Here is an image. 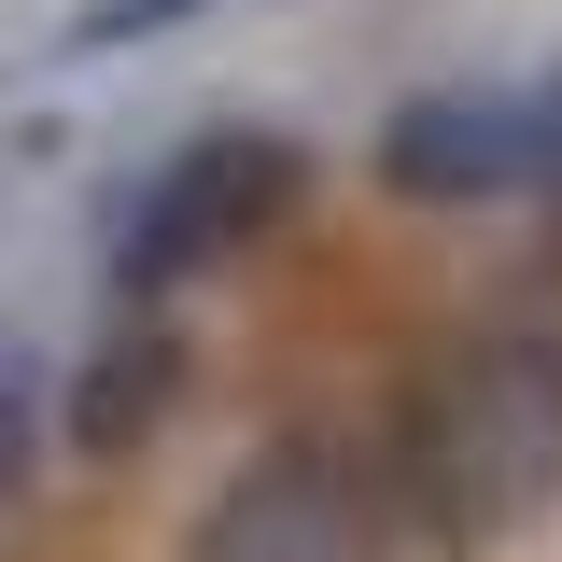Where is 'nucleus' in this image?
Masks as SVG:
<instances>
[{
  "label": "nucleus",
  "instance_id": "nucleus-1",
  "mask_svg": "<svg viewBox=\"0 0 562 562\" xmlns=\"http://www.w3.org/2000/svg\"><path fill=\"white\" fill-rule=\"evenodd\" d=\"M394 506L464 562L562 506V338L549 324H464V338L422 351Z\"/></svg>",
  "mask_w": 562,
  "mask_h": 562
},
{
  "label": "nucleus",
  "instance_id": "nucleus-2",
  "mask_svg": "<svg viewBox=\"0 0 562 562\" xmlns=\"http://www.w3.org/2000/svg\"><path fill=\"white\" fill-rule=\"evenodd\" d=\"M295 198H310V140H281V127H198V140H169V155L127 183V211H113L99 295H113V310H169L183 281L239 268Z\"/></svg>",
  "mask_w": 562,
  "mask_h": 562
},
{
  "label": "nucleus",
  "instance_id": "nucleus-3",
  "mask_svg": "<svg viewBox=\"0 0 562 562\" xmlns=\"http://www.w3.org/2000/svg\"><path fill=\"white\" fill-rule=\"evenodd\" d=\"M394 549H408L394 479H380L351 436H324V422L254 436V450L198 492V520H183V562H394Z\"/></svg>",
  "mask_w": 562,
  "mask_h": 562
},
{
  "label": "nucleus",
  "instance_id": "nucleus-4",
  "mask_svg": "<svg viewBox=\"0 0 562 562\" xmlns=\"http://www.w3.org/2000/svg\"><path fill=\"white\" fill-rule=\"evenodd\" d=\"M366 183L408 211H492L520 198V85H408L380 140H366Z\"/></svg>",
  "mask_w": 562,
  "mask_h": 562
},
{
  "label": "nucleus",
  "instance_id": "nucleus-5",
  "mask_svg": "<svg viewBox=\"0 0 562 562\" xmlns=\"http://www.w3.org/2000/svg\"><path fill=\"white\" fill-rule=\"evenodd\" d=\"M169 408H183V324H169V310H113V324L85 338V366L43 394V422H57L85 464L155 450V422H169Z\"/></svg>",
  "mask_w": 562,
  "mask_h": 562
},
{
  "label": "nucleus",
  "instance_id": "nucleus-6",
  "mask_svg": "<svg viewBox=\"0 0 562 562\" xmlns=\"http://www.w3.org/2000/svg\"><path fill=\"white\" fill-rule=\"evenodd\" d=\"M29 464H43V366L29 338H0V520L29 506Z\"/></svg>",
  "mask_w": 562,
  "mask_h": 562
},
{
  "label": "nucleus",
  "instance_id": "nucleus-7",
  "mask_svg": "<svg viewBox=\"0 0 562 562\" xmlns=\"http://www.w3.org/2000/svg\"><path fill=\"white\" fill-rule=\"evenodd\" d=\"M198 14H225V0H85L57 43L70 57H127V43H169V29H198Z\"/></svg>",
  "mask_w": 562,
  "mask_h": 562
},
{
  "label": "nucleus",
  "instance_id": "nucleus-8",
  "mask_svg": "<svg viewBox=\"0 0 562 562\" xmlns=\"http://www.w3.org/2000/svg\"><path fill=\"white\" fill-rule=\"evenodd\" d=\"M520 198H562V70L520 85Z\"/></svg>",
  "mask_w": 562,
  "mask_h": 562
}]
</instances>
